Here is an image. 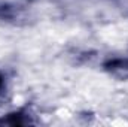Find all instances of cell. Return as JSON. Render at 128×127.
Here are the masks:
<instances>
[{
    "label": "cell",
    "instance_id": "1",
    "mask_svg": "<svg viewBox=\"0 0 128 127\" xmlns=\"http://www.w3.org/2000/svg\"><path fill=\"white\" fill-rule=\"evenodd\" d=\"M2 87H3V76L0 75V90H2Z\"/></svg>",
    "mask_w": 128,
    "mask_h": 127
}]
</instances>
